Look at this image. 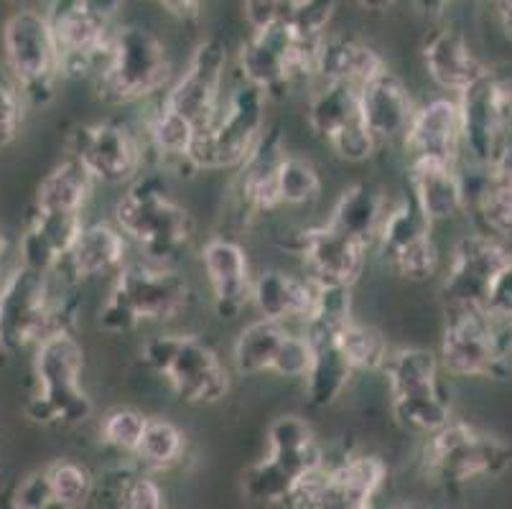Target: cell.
I'll list each match as a JSON object with an SVG mask.
<instances>
[{
  "label": "cell",
  "mask_w": 512,
  "mask_h": 509,
  "mask_svg": "<svg viewBox=\"0 0 512 509\" xmlns=\"http://www.w3.org/2000/svg\"><path fill=\"white\" fill-rule=\"evenodd\" d=\"M192 296L189 280L174 265L128 260L113 278L97 324L107 334H130L143 324L166 326L186 314Z\"/></svg>",
  "instance_id": "6da1fadb"
},
{
  "label": "cell",
  "mask_w": 512,
  "mask_h": 509,
  "mask_svg": "<svg viewBox=\"0 0 512 509\" xmlns=\"http://www.w3.org/2000/svg\"><path fill=\"white\" fill-rule=\"evenodd\" d=\"M62 280L16 263L0 283V349L21 354L54 331L74 329V298L62 296Z\"/></svg>",
  "instance_id": "7a4b0ae2"
},
{
  "label": "cell",
  "mask_w": 512,
  "mask_h": 509,
  "mask_svg": "<svg viewBox=\"0 0 512 509\" xmlns=\"http://www.w3.org/2000/svg\"><path fill=\"white\" fill-rule=\"evenodd\" d=\"M115 227L143 252V260L174 265L194 240L186 212L156 176H138L115 204Z\"/></svg>",
  "instance_id": "3957f363"
},
{
  "label": "cell",
  "mask_w": 512,
  "mask_h": 509,
  "mask_svg": "<svg viewBox=\"0 0 512 509\" xmlns=\"http://www.w3.org/2000/svg\"><path fill=\"white\" fill-rule=\"evenodd\" d=\"M34 382L26 413L39 426L72 428L92 415V400L82 387L85 349L74 329H62L41 339L34 349Z\"/></svg>",
  "instance_id": "277c9868"
},
{
  "label": "cell",
  "mask_w": 512,
  "mask_h": 509,
  "mask_svg": "<svg viewBox=\"0 0 512 509\" xmlns=\"http://www.w3.org/2000/svg\"><path fill=\"white\" fill-rule=\"evenodd\" d=\"M439 362L444 375L464 380L512 377V321L484 306H444Z\"/></svg>",
  "instance_id": "5b68a950"
},
{
  "label": "cell",
  "mask_w": 512,
  "mask_h": 509,
  "mask_svg": "<svg viewBox=\"0 0 512 509\" xmlns=\"http://www.w3.org/2000/svg\"><path fill=\"white\" fill-rule=\"evenodd\" d=\"M171 79L174 67L164 41L138 23H120L110 54L92 84L107 105H138L158 100Z\"/></svg>",
  "instance_id": "8992f818"
},
{
  "label": "cell",
  "mask_w": 512,
  "mask_h": 509,
  "mask_svg": "<svg viewBox=\"0 0 512 509\" xmlns=\"http://www.w3.org/2000/svg\"><path fill=\"white\" fill-rule=\"evenodd\" d=\"M380 375L388 382L393 420L406 433L421 438L454 418L439 354L431 349H390Z\"/></svg>",
  "instance_id": "52a82bcc"
},
{
  "label": "cell",
  "mask_w": 512,
  "mask_h": 509,
  "mask_svg": "<svg viewBox=\"0 0 512 509\" xmlns=\"http://www.w3.org/2000/svg\"><path fill=\"white\" fill-rule=\"evenodd\" d=\"M418 464L426 479L456 489L500 476L512 464V451L502 438L479 431L467 420L451 418L441 428L421 436Z\"/></svg>",
  "instance_id": "ba28073f"
},
{
  "label": "cell",
  "mask_w": 512,
  "mask_h": 509,
  "mask_svg": "<svg viewBox=\"0 0 512 509\" xmlns=\"http://www.w3.org/2000/svg\"><path fill=\"white\" fill-rule=\"evenodd\" d=\"M141 362L186 405H217L232 387L220 354L194 334L151 336L141 347Z\"/></svg>",
  "instance_id": "9c48e42d"
},
{
  "label": "cell",
  "mask_w": 512,
  "mask_h": 509,
  "mask_svg": "<svg viewBox=\"0 0 512 509\" xmlns=\"http://www.w3.org/2000/svg\"><path fill=\"white\" fill-rule=\"evenodd\" d=\"M3 69L26 102V107H46L57 97L62 79L59 49L44 8L13 11L0 31Z\"/></svg>",
  "instance_id": "30bf717a"
},
{
  "label": "cell",
  "mask_w": 512,
  "mask_h": 509,
  "mask_svg": "<svg viewBox=\"0 0 512 509\" xmlns=\"http://www.w3.org/2000/svg\"><path fill=\"white\" fill-rule=\"evenodd\" d=\"M125 0H49L44 8L59 49L62 79H95L105 64Z\"/></svg>",
  "instance_id": "8fae6325"
},
{
  "label": "cell",
  "mask_w": 512,
  "mask_h": 509,
  "mask_svg": "<svg viewBox=\"0 0 512 509\" xmlns=\"http://www.w3.org/2000/svg\"><path fill=\"white\" fill-rule=\"evenodd\" d=\"M268 97L248 82H237L225 92L220 110L214 112L207 128L197 133L189 151V168L197 171H235L258 146L268 128L265 120Z\"/></svg>",
  "instance_id": "7c38bea8"
},
{
  "label": "cell",
  "mask_w": 512,
  "mask_h": 509,
  "mask_svg": "<svg viewBox=\"0 0 512 509\" xmlns=\"http://www.w3.org/2000/svg\"><path fill=\"white\" fill-rule=\"evenodd\" d=\"M321 44L324 41L293 36L286 23L250 31L237 51V72L242 82L258 87L268 100L281 97L296 84L314 82Z\"/></svg>",
  "instance_id": "4fadbf2b"
},
{
  "label": "cell",
  "mask_w": 512,
  "mask_h": 509,
  "mask_svg": "<svg viewBox=\"0 0 512 509\" xmlns=\"http://www.w3.org/2000/svg\"><path fill=\"white\" fill-rule=\"evenodd\" d=\"M388 482V466L375 454L321 461L306 471L283 499L286 509H375Z\"/></svg>",
  "instance_id": "5bb4252c"
},
{
  "label": "cell",
  "mask_w": 512,
  "mask_h": 509,
  "mask_svg": "<svg viewBox=\"0 0 512 509\" xmlns=\"http://www.w3.org/2000/svg\"><path fill=\"white\" fill-rule=\"evenodd\" d=\"M324 461L314 428L301 415H278L268 428V454L245 474V494L268 504H283L306 471Z\"/></svg>",
  "instance_id": "9a60e30c"
},
{
  "label": "cell",
  "mask_w": 512,
  "mask_h": 509,
  "mask_svg": "<svg viewBox=\"0 0 512 509\" xmlns=\"http://www.w3.org/2000/svg\"><path fill=\"white\" fill-rule=\"evenodd\" d=\"M372 252H380V258L395 275L413 283H423L441 273V252L434 240V224L428 222L408 191L385 196Z\"/></svg>",
  "instance_id": "2e32d148"
},
{
  "label": "cell",
  "mask_w": 512,
  "mask_h": 509,
  "mask_svg": "<svg viewBox=\"0 0 512 509\" xmlns=\"http://www.w3.org/2000/svg\"><path fill=\"white\" fill-rule=\"evenodd\" d=\"M67 158L85 168L102 186H128L143 174L148 161L146 140L118 120L74 125L67 138Z\"/></svg>",
  "instance_id": "e0dca14e"
},
{
  "label": "cell",
  "mask_w": 512,
  "mask_h": 509,
  "mask_svg": "<svg viewBox=\"0 0 512 509\" xmlns=\"http://www.w3.org/2000/svg\"><path fill=\"white\" fill-rule=\"evenodd\" d=\"M230 67V51L217 36L202 39L186 59L184 69L174 74L171 84L158 97V105L174 112L176 118L192 125L194 133L207 128L214 112L225 100V77Z\"/></svg>",
  "instance_id": "ac0fdd59"
},
{
  "label": "cell",
  "mask_w": 512,
  "mask_h": 509,
  "mask_svg": "<svg viewBox=\"0 0 512 509\" xmlns=\"http://www.w3.org/2000/svg\"><path fill=\"white\" fill-rule=\"evenodd\" d=\"M462 110L464 158L472 166H492L512 143V79L490 72L456 97Z\"/></svg>",
  "instance_id": "d6986e66"
},
{
  "label": "cell",
  "mask_w": 512,
  "mask_h": 509,
  "mask_svg": "<svg viewBox=\"0 0 512 509\" xmlns=\"http://www.w3.org/2000/svg\"><path fill=\"white\" fill-rule=\"evenodd\" d=\"M232 364L242 377L276 375L304 380L311 367L309 339L299 326L258 316L237 334L232 344Z\"/></svg>",
  "instance_id": "ffe728a7"
},
{
  "label": "cell",
  "mask_w": 512,
  "mask_h": 509,
  "mask_svg": "<svg viewBox=\"0 0 512 509\" xmlns=\"http://www.w3.org/2000/svg\"><path fill=\"white\" fill-rule=\"evenodd\" d=\"M309 128L319 135L337 158L365 163L375 156L377 143L360 115L357 90L342 84H314L306 105Z\"/></svg>",
  "instance_id": "44dd1931"
},
{
  "label": "cell",
  "mask_w": 512,
  "mask_h": 509,
  "mask_svg": "<svg viewBox=\"0 0 512 509\" xmlns=\"http://www.w3.org/2000/svg\"><path fill=\"white\" fill-rule=\"evenodd\" d=\"M512 260V247L482 232H467L454 242L441 280L444 306H484L495 275Z\"/></svg>",
  "instance_id": "7402d4cb"
},
{
  "label": "cell",
  "mask_w": 512,
  "mask_h": 509,
  "mask_svg": "<svg viewBox=\"0 0 512 509\" xmlns=\"http://www.w3.org/2000/svg\"><path fill=\"white\" fill-rule=\"evenodd\" d=\"M286 143L278 125H268L260 135L258 146L253 148L240 168H235L232 179V209L240 224H250L253 219L265 217L281 209L278 199V166L286 156Z\"/></svg>",
  "instance_id": "603a6c76"
},
{
  "label": "cell",
  "mask_w": 512,
  "mask_h": 509,
  "mask_svg": "<svg viewBox=\"0 0 512 509\" xmlns=\"http://www.w3.org/2000/svg\"><path fill=\"white\" fill-rule=\"evenodd\" d=\"M293 250L304 263V275L321 286L342 288H355L357 280L365 275L372 252L370 247L339 232L329 222L299 232Z\"/></svg>",
  "instance_id": "cb8c5ba5"
},
{
  "label": "cell",
  "mask_w": 512,
  "mask_h": 509,
  "mask_svg": "<svg viewBox=\"0 0 512 509\" xmlns=\"http://www.w3.org/2000/svg\"><path fill=\"white\" fill-rule=\"evenodd\" d=\"M212 306L220 319H237L253 301L255 275L245 247L232 235H214L199 250Z\"/></svg>",
  "instance_id": "d4e9b609"
},
{
  "label": "cell",
  "mask_w": 512,
  "mask_h": 509,
  "mask_svg": "<svg viewBox=\"0 0 512 509\" xmlns=\"http://www.w3.org/2000/svg\"><path fill=\"white\" fill-rule=\"evenodd\" d=\"M408 161H439L462 166L464 130L456 97H434L416 107L411 125L400 140Z\"/></svg>",
  "instance_id": "484cf974"
},
{
  "label": "cell",
  "mask_w": 512,
  "mask_h": 509,
  "mask_svg": "<svg viewBox=\"0 0 512 509\" xmlns=\"http://www.w3.org/2000/svg\"><path fill=\"white\" fill-rule=\"evenodd\" d=\"M421 62L431 82L449 97H459L492 72L454 26L434 28L421 44Z\"/></svg>",
  "instance_id": "4316f807"
},
{
  "label": "cell",
  "mask_w": 512,
  "mask_h": 509,
  "mask_svg": "<svg viewBox=\"0 0 512 509\" xmlns=\"http://www.w3.org/2000/svg\"><path fill=\"white\" fill-rule=\"evenodd\" d=\"M128 245L130 242L115 224H85L54 278L62 280L69 288L90 283V280H113L128 265Z\"/></svg>",
  "instance_id": "83f0119b"
},
{
  "label": "cell",
  "mask_w": 512,
  "mask_h": 509,
  "mask_svg": "<svg viewBox=\"0 0 512 509\" xmlns=\"http://www.w3.org/2000/svg\"><path fill=\"white\" fill-rule=\"evenodd\" d=\"M357 102H360L362 123L375 138L377 148L400 143L418 107L408 92L406 82L390 67H385L370 82L362 84L357 90Z\"/></svg>",
  "instance_id": "f1b7e54d"
},
{
  "label": "cell",
  "mask_w": 512,
  "mask_h": 509,
  "mask_svg": "<svg viewBox=\"0 0 512 509\" xmlns=\"http://www.w3.org/2000/svg\"><path fill=\"white\" fill-rule=\"evenodd\" d=\"M462 176L474 230L512 245V168L472 166V171L462 168Z\"/></svg>",
  "instance_id": "f546056e"
},
{
  "label": "cell",
  "mask_w": 512,
  "mask_h": 509,
  "mask_svg": "<svg viewBox=\"0 0 512 509\" xmlns=\"http://www.w3.org/2000/svg\"><path fill=\"white\" fill-rule=\"evenodd\" d=\"M316 303H319V283L309 275H293L278 268L255 275L250 306L258 308L263 319L301 329L314 316Z\"/></svg>",
  "instance_id": "4dcf8cb0"
},
{
  "label": "cell",
  "mask_w": 512,
  "mask_h": 509,
  "mask_svg": "<svg viewBox=\"0 0 512 509\" xmlns=\"http://www.w3.org/2000/svg\"><path fill=\"white\" fill-rule=\"evenodd\" d=\"M408 194L431 224L467 214L462 166L439 161H408Z\"/></svg>",
  "instance_id": "1f68e13d"
},
{
  "label": "cell",
  "mask_w": 512,
  "mask_h": 509,
  "mask_svg": "<svg viewBox=\"0 0 512 509\" xmlns=\"http://www.w3.org/2000/svg\"><path fill=\"white\" fill-rule=\"evenodd\" d=\"M388 62L377 49L357 36L329 34L319 49L316 74L311 84H342L360 90L377 72H383Z\"/></svg>",
  "instance_id": "d6a6232c"
},
{
  "label": "cell",
  "mask_w": 512,
  "mask_h": 509,
  "mask_svg": "<svg viewBox=\"0 0 512 509\" xmlns=\"http://www.w3.org/2000/svg\"><path fill=\"white\" fill-rule=\"evenodd\" d=\"M95 181L72 158L51 168L41 179L34 196V212L39 214H64V217H85V207L90 202Z\"/></svg>",
  "instance_id": "836d02e7"
},
{
  "label": "cell",
  "mask_w": 512,
  "mask_h": 509,
  "mask_svg": "<svg viewBox=\"0 0 512 509\" xmlns=\"http://www.w3.org/2000/svg\"><path fill=\"white\" fill-rule=\"evenodd\" d=\"M92 499L100 509H166V494L156 476L141 466H120L95 482Z\"/></svg>",
  "instance_id": "e575fe53"
},
{
  "label": "cell",
  "mask_w": 512,
  "mask_h": 509,
  "mask_svg": "<svg viewBox=\"0 0 512 509\" xmlns=\"http://www.w3.org/2000/svg\"><path fill=\"white\" fill-rule=\"evenodd\" d=\"M385 196L388 194H380V191H375L367 184L347 186L339 194L337 202H334L327 222L372 250L375 247L380 214H383L385 207Z\"/></svg>",
  "instance_id": "d590c367"
},
{
  "label": "cell",
  "mask_w": 512,
  "mask_h": 509,
  "mask_svg": "<svg viewBox=\"0 0 512 509\" xmlns=\"http://www.w3.org/2000/svg\"><path fill=\"white\" fill-rule=\"evenodd\" d=\"M186 454V436L174 420L158 418V415H148L146 431H143L141 443H138L136 464L141 469L151 471H169L184 461Z\"/></svg>",
  "instance_id": "8d00e7d4"
},
{
  "label": "cell",
  "mask_w": 512,
  "mask_h": 509,
  "mask_svg": "<svg viewBox=\"0 0 512 509\" xmlns=\"http://www.w3.org/2000/svg\"><path fill=\"white\" fill-rule=\"evenodd\" d=\"M334 339H337L339 352L347 359V364L352 367L355 375H360V372L383 370L385 359H388L390 354V344L377 326L357 321L355 316H352V319L344 321V324L339 326Z\"/></svg>",
  "instance_id": "74e56055"
},
{
  "label": "cell",
  "mask_w": 512,
  "mask_h": 509,
  "mask_svg": "<svg viewBox=\"0 0 512 509\" xmlns=\"http://www.w3.org/2000/svg\"><path fill=\"white\" fill-rule=\"evenodd\" d=\"M46 494L57 509H82L95 492V476L74 459H54L39 469Z\"/></svg>",
  "instance_id": "f35d334b"
},
{
  "label": "cell",
  "mask_w": 512,
  "mask_h": 509,
  "mask_svg": "<svg viewBox=\"0 0 512 509\" xmlns=\"http://www.w3.org/2000/svg\"><path fill=\"white\" fill-rule=\"evenodd\" d=\"M321 176L314 163L296 153H286L278 166V199L281 209H299L319 202Z\"/></svg>",
  "instance_id": "ab89813d"
},
{
  "label": "cell",
  "mask_w": 512,
  "mask_h": 509,
  "mask_svg": "<svg viewBox=\"0 0 512 509\" xmlns=\"http://www.w3.org/2000/svg\"><path fill=\"white\" fill-rule=\"evenodd\" d=\"M148 415L136 408H113L107 410L100 418V441L113 451L133 456L136 454L138 443H141L143 431H146Z\"/></svg>",
  "instance_id": "60d3db41"
},
{
  "label": "cell",
  "mask_w": 512,
  "mask_h": 509,
  "mask_svg": "<svg viewBox=\"0 0 512 509\" xmlns=\"http://www.w3.org/2000/svg\"><path fill=\"white\" fill-rule=\"evenodd\" d=\"M334 11H337V0H291L286 26L299 39L324 41L329 36Z\"/></svg>",
  "instance_id": "b9f144b4"
},
{
  "label": "cell",
  "mask_w": 512,
  "mask_h": 509,
  "mask_svg": "<svg viewBox=\"0 0 512 509\" xmlns=\"http://www.w3.org/2000/svg\"><path fill=\"white\" fill-rule=\"evenodd\" d=\"M23 118H26V102L6 77H0V148L21 135Z\"/></svg>",
  "instance_id": "7bdbcfd3"
},
{
  "label": "cell",
  "mask_w": 512,
  "mask_h": 509,
  "mask_svg": "<svg viewBox=\"0 0 512 509\" xmlns=\"http://www.w3.org/2000/svg\"><path fill=\"white\" fill-rule=\"evenodd\" d=\"M291 0H242V16L250 31L286 23Z\"/></svg>",
  "instance_id": "ee69618b"
},
{
  "label": "cell",
  "mask_w": 512,
  "mask_h": 509,
  "mask_svg": "<svg viewBox=\"0 0 512 509\" xmlns=\"http://www.w3.org/2000/svg\"><path fill=\"white\" fill-rule=\"evenodd\" d=\"M484 308L497 319L512 321V260L492 280L487 298H484Z\"/></svg>",
  "instance_id": "f6af8a7d"
},
{
  "label": "cell",
  "mask_w": 512,
  "mask_h": 509,
  "mask_svg": "<svg viewBox=\"0 0 512 509\" xmlns=\"http://www.w3.org/2000/svg\"><path fill=\"white\" fill-rule=\"evenodd\" d=\"M156 3L166 16L176 18V21L181 23L199 21L204 6V0H156Z\"/></svg>",
  "instance_id": "bcb514c9"
},
{
  "label": "cell",
  "mask_w": 512,
  "mask_h": 509,
  "mask_svg": "<svg viewBox=\"0 0 512 509\" xmlns=\"http://www.w3.org/2000/svg\"><path fill=\"white\" fill-rule=\"evenodd\" d=\"M492 11L507 39H512V0H492Z\"/></svg>",
  "instance_id": "7dc6e473"
},
{
  "label": "cell",
  "mask_w": 512,
  "mask_h": 509,
  "mask_svg": "<svg viewBox=\"0 0 512 509\" xmlns=\"http://www.w3.org/2000/svg\"><path fill=\"white\" fill-rule=\"evenodd\" d=\"M451 3H456V0H413L416 11L421 13V16H428V18L441 16V13H444Z\"/></svg>",
  "instance_id": "c3c4849f"
},
{
  "label": "cell",
  "mask_w": 512,
  "mask_h": 509,
  "mask_svg": "<svg viewBox=\"0 0 512 509\" xmlns=\"http://www.w3.org/2000/svg\"><path fill=\"white\" fill-rule=\"evenodd\" d=\"M355 3L367 13H388L398 0H355Z\"/></svg>",
  "instance_id": "681fc988"
},
{
  "label": "cell",
  "mask_w": 512,
  "mask_h": 509,
  "mask_svg": "<svg viewBox=\"0 0 512 509\" xmlns=\"http://www.w3.org/2000/svg\"><path fill=\"white\" fill-rule=\"evenodd\" d=\"M0 509H21V507H18L16 499H13L11 487H8L6 492H0Z\"/></svg>",
  "instance_id": "f907efd6"
},
{
  "label": "cell",
  "mask_w": 512,
  "mask_h": 509,
  "mask_svg": "<svg viewBox=\"0 0 512 509\" xmlns=\"http://www.w3.org/2000/svg\"><path fill=\"white\" fill-rule=\"evenodd\" d=\"M13 11H23V8H41V0H8Z\"/></svg>",
  "instance_id": "816d5d0a"
},
{
  "label": "cell",
  "mask_w": 512,
  "mask_h": 509,
  "mask_svg": "<svg viewBox=\"0 0 512 509\" xmlns=\"http://www.w3.org/2000/svg\"><path fill=\"white\" fill-rule=\"evenodd\" d=\"M395 509H426V507H423V504H416V502H406V504H400V507H395Z\"/></svg>",
  "instance_id": "f5cc1de1"
}]
</instances>
